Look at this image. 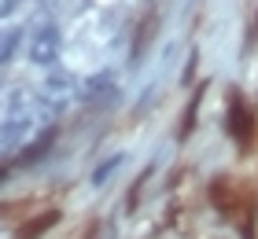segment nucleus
I'll use <instances>...</instances> for the list:
<instances>
[{
    "instance_id": "3",
    "label": "nucleus",
    "mask_w": 258,
    "mask_h": 239,
    "mask_svg": "<svg viewBox=\"0 0 258 239\" xmlns=\"http://www.w3.org/2000/svg\"><path fill=\"white\" fill-rule=\"evenodd\" d=\"M70 96H74V77H67V74H52L48 77V85H44V100H52L55 107L67 103Z\"/></svg>"
},
{
    "instance_id": "6",
    "label": "nucleus",
    "mask_w": 258,
    "mask_h": 239,
    "mask_svg": "<svg viewBox=\"0 0 258 239\" xmlns=\"http://www.w3.org/2000/svg\"><path fill=\"white\" fill-rule=\"evenodd\" d=\"M15 4H19V0H0V15H8V11L15 8Z\"/></svg>"
},
{
    "instance_id": "5",
    "label": "nucleus",
    "mask_w": 258,
    "mask_h": 239,
    "mask_svg": "<svg viewBox=\"0 0 258 239\" xmlns=\"http://www.w3.org/2000/svg\"><path fill=\"white\" fill-rule=\"evenodd\" d=\"M15 41H19V33H0V63L15 55Z\"/></svg>"
},
{
    "instance_id": "7",
    "label": "nucleus",
    "mask_w": 258,
    "mask_h": 239,
    "mask_svg": "<svg viewBox=\"0 0 258 239\" xmlns=\"http://www.w3.org/2000/svg\"><path fill=\"white\" fill-rule=\"evenodd\" d=\"M4 177H8V170H0V181H4Z\"/></svg>"
},
{
    "instance_id": "2",
    "label": "nucleus",
    "mask_w": 258,
    "mask_h": 239,
    "mask_svg": "<svg viewBox=\"0 0 258 239\" xmlns=\"http://www.w3.org/2000/svg\"><path fill=\"white\" fill-rule=\"evenodd\" d=\"M30 59L41 66H48L59 59V30L55 26H41L37 33H33V44H30Z\"/></svg>"
},
{
    "instance_id": "1",
    "label": "nucleus",
    "mask_w": 258,
    "mask_h": 239,
    "mask_svg": "<svg viewBox=\"0 0 258 239\" xmlns=\"http://www.w3.org/2000/svg\"><path fill=\"white\" fill-rule=\"evenodd\" d=\"M229 133L240 147H247L251 136H254V114L247 111L243 96H236V92H232V100H229Z\"/></svg>"
},
{
    "instance_id": "4",
    "label": "nucleus",
    "mask_w": 258,
    "mask_h": 239,
    "mask_svg": "<svg viewBox=\"0 0 258 239\" xmlns=\"http://www.w3.org/2000/svg\"><path fill=\"white\" fill-rule=\"evenodd\" d=\"M55 221H59V213H55V210H48V213H41V217H33V221H26V224H22V228L15 232V239H41V235L48 232Z\"/></svg>"
}]
</instances>
